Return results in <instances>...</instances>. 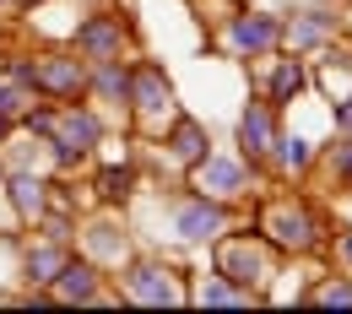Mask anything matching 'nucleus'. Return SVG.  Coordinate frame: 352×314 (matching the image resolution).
I'll return each mask as SVG.
<instances>
[{
    "label": "nucleus",
    "mask_w": 352,
    "mask_h": 314,
    "mask_svg": "<svg viewBox=\"0 0 352 314\" xmlns=\"http://www.w3.org/2000/svg\"><path fill=\"white\" fill-rule=\"evenodd\" d=\"M114 282H120L114 298L135 304V309H184L190 304V287H184L179 266L157 260V255H131L125 266L114 271Z\"/></svg>",
    "instance_id": "f03ea898"
},
{
    "label": "nucleus",
    "mask_w": 352,
    "mask_h": 314,
    "mask_svg": "<svg viewBox=\"0 0 352 314\" xmlns=\"http://www.w3.org/2000/svg\"><path fill=\"white\" fill-rule=\"evenodd\" d=\"M76 238H82L87 260H92V266H103V271H120L125 260H131V238H125V223L114 217V206H103V217H92Z\"/></svg>",
    "instance_id": "4468645a"
},
{
    "label": "nucleus",
    "mask_w": 352,
    "mask_h": 314,
    "mask_svg": "<svg viewBox=\"0 0 352 314\" xmlns=\"http://www.w3.org/2000/svg\"><path fill=\"white\" fill-rule=\"evenodd\" d=\"M103 135H109V120L92 109V103H60L54 109V131H49V157H54V168L60 174H71V168H82L98 157V146H103Z\"/></svg>",
    "instance_id": "20e7f679"
},
{
    "label": "nucleus",
    "mask_w": 352,
    "mask_h": 314,
    "mask_svg": "<svg viewBox=\"0 0 352 314\" xmlns=\"http://www.w3.org/2000/svg\"><path fill=\"white\" fill-rule=\"evenodd\" d=\"M11 135H16V120H6V114H0V146H6Z\"/></svg>",
    "instance_id": "cd10ccee"
},
{
    "label": "nucleus",
    "mask_w": 352,
    "mask_h": 314,
    "mask_svg": "<svg viewBox=\"0 0 352 314\" xmlns=\"http://www.w3.org/2000/svg\"><path fill=\"white\" fill-rule=\"evenodd\" d=\"M6 5H11V0H0V11H6Z\"/></svg>",
    "instance_id": "7c9ffc66"
},
{
    "label": "nucleus",
    "mask_w": 352,
    "mask_h": 314,
    "mask_svg": "<svg viewBox=\"0 0 352 314\" xmlns=\"http://www.w3.org/2000/svg\"><path fill=\"white\" fill-rule=\"evenodd\" d=\"M233 227V206L228 201H212V195H179L174 201V238L179 244H212Z\"/></svg>",
    "instance_id": "1a4fd4ad"
},
{
    "label": "nucleus",
    "mask_w": 352,
    "mask_h": 314,
    "mask_svg": "<svg viewBox=\"0 0 352 314\" xmlns=\"http://www.w3.org/2000/svg\"><path fill=\"white\" fill-rule=\"evenodd\" d=\"M71 49L82 54V60H125L135 49V22L125 11H92L76 22V33H71Z\"/></svg>",
    "instance_id": "0eeeda50"
},
{
    "label": "nucleus",
    "mask_w": 352,
    "mask_h": 314,
    "mask_svg": "<svg viewBox=\"0 0 352 314\" xmlns=\"http://www.w3.org/2000/svg\"><path fill=\"white\" fill-rule=\"evenodd\" d=\"M336 38H342V16L331 5H309V11L282 16V49H293V54H320Z\"/></svg>",
    "instance_id": "ddd939ff"
},
{
    "label": "nucleus",
    "mask_w": 352,
    "mask_h": 314,
    "mask_svg": "<svg viewBox=\"0 0 352 314\" xmlns=\"http://www.w3.org/2000/svg\"><path fill=\"white\" fill-rule=\"evenodd\" d=\"M336 135H352V92L336 98Z\"/></svg>",
    "instance_id": "bb28decb"
},
{
    "label": "nucleus",
    "mask_w": 352,
    "mask_h": 314,
    "mask_svg": "<svg viewBox=\"0 0 352 314\" xmlns=\"http://www.w3.org/2000/svg\"><path fill=\"white\" fill-rule=\"evenodd\" d=\"M28 103H33V92H28V87H16V82H0V114H6V120H16Z\"/></svg>",
    "instance_id": "393cba45"
},
{
    "label": "nucleus",
    "mask_w": 352,
    "mask_h": 314,
    "mask_svg": "<svg viewBox=\"0 0 352 314\" xmlns=\"http://www.w3.org/2000/svg\"><path fill=\"white\" fill-rule=\"evenodd\" d=\"M0 195L11 201V217H16L22 227H33V223L49 212V201H54L49 179H44V174H33V168H11V174H6V184H0Z\"/></svg>",
    "instance_id": "dca6fc26"
},
{
    "label": "nucleus",
    "mask_w": 352,
    "mask_h": 314,
    "mask_svg": "<svg viewBox=\"0 0 352 314\" xmlns=\"http://www.w3.org/2000/svg\"><path fill=\"white\" fill-rule=\"evenodd\" d=\"M0 184H6V168H0Z\"/></svg>",
    "instance_id": "2f4dec72"
},
{
    "label": "nucleus",
    "mask_w": 352,
    "mask_h": 314,
    "mask_svg": "<svg viewBox=\"0 0 352 314\" xmlns=\"http://www.w3.org/2000/svg\"><path fill=\"white\" fill-rule=\"evenodd\" d=\"M163 152L174 157L179 168H195V163L212 152V135H206V125H201L195 114H174V120L163 125Z\"/></svg>",
    "instance_id": "f3484780"
},
{
    "label": "nucleus",
    "mask_w": 352,
    "mask_h": 314,
    "mask_svg": "<svg viewBox=\"0 0 352 314\" xmlns=\"http://www.w3.org/2000/svg\"><path fill=\"white\" fill-rule=\"evenodd\" d=\"M325 244H331L336 266H342V271H352V227H342V233H336V238H325Z\"/></svg>",
    "instance_id": "a878e982"
},
{
    "label": "nucleus",
    "mask_w": 352,
    "mask_h": 314,
    "mask_svg": "<svg viewBox=\"0 0 352 314\" xmlns=\"http://www.w3.org/2000/svg\"><path fill=\"white\" fill-rule=\"evenodd\" d=\"M125 114H135L146 131H163L179 114L174 82H168V71L157 60H131V103H125Z\"/></svg>",
    "instance_id": "423d86ee"
},
{
    "label": "nucleus",
    "mask_w": 352,
    "mask_h": 314,
    "mask_svg": "<svg viewBox=\"0 0 352 314\" xmlns=\"http://www.w3.org/2000/svg\"><path fill=\"white\" fill-rule=\"evenodd\" d=\"M87 98L125 109L131 103V60H92L87 65Z\"/></svg>",
    "instance_id": "6ab92c4d"
},
{
    "label": "nucleus",
    "mask_w": 352,
    "mask_h": 314,
    "mask_svg": "<svg viewBox=\"0 0 352 314\" xmlns=\"http://www.w3.org/2000/svg\"><path fill=\"white\" fill-rule=\"evenodd\" d=\"M190 304H201V309H250V304H261L250 287H239V282H228V276H206L195 293H190Z\"/></svg>",
    "instance_id": "4be33fe9"
},
{
    "label": "nucleus",
    "mask_w": 352,
    "mask_h": 314,
    "mask_svg": "<svg viewBox=\"0 0 352 314\" xmlns=\"http://www.w3.org/2000/svg\"><path fill=\"white\" fill-rule=\"evenodd\" d=\"M222 49L239 60H265L271 49H282V16L276 11H233L222 16Z\"/></svg>",
    "instance_id": "6e6552de"
},
{
    "label": "nucleus",
    "mask_w": 352,
    "mask_h": 314,
    "mask_svg": "<svg viewBox=\"0 0 352 314\" xmlns=\"http://www.w3.org/2000/svg\"><path fill=\"white\" fill-rule=\"evenodd\" d=\"M309 304L314 309H352V276H320L309 287Z\"/></svg>",
    "instance_id": "5701e85b"
},
{
    "label": "nucleus",
    "mask_w": 352,
    "mask_h": 314,
    "mask_svg": "<svg viewBox=\"0 0 352 314\" xmlns=\"http://www.w3.org/2000/svg\"><path fill=\"white\" fill-rule=\"evenodd\" d=\"M255 233H261L276 255H320L325 238H331V227H325V217H320V206H314L309 195H298V190L265 195L261 212H255Z\"/></svg>",
    "instance_id": "f257e3e1"
},
{
    "label": "nucleus",
    "mask_w": 352,
    "mask_h": 314,
    "mask_svg": "<svg viewBox=\"0 0 352 314\" xmlns=\"http://www.w3.org/2000/svg\"><path fill=\"white\" fill-rule=\"evenodd\" d=\"M342 27H347V33H352V16H342Z\"/></svg>",
    "instance_id": "c756f323"
},
{
    "label": "nucleus",
    "mask_w": 352,
    "mask_h": 314,
    "mask_svg": "<svg viewBox=\"0 0 352 314\" xmlns=\"http://www.w3.org/2000/svg\"><path fill=\"white\" fill-rule=\"evenodd\" d=\"M212 271L228 276V282H239V287H250L255 298H265V287H271V276H276V249L265 244L255 227H244V233H222L212 238Z\"/></svg>",
    "instance_id": "7ed1b4c3"
},
{
    "label": "nucleus",
    "mask_w": 352,
    "mask_h": 314,
    "mask_svg": "<svg viewBox=\"0 0 352 314\" xmlns=\"http://www.w3.org/2000/svg\"><path fill=\"white\" fill-rule=\"evenodd\" d=\"M314 141L309 135H287V131H276V146H271V157H265V168L276 174V179H304L309 168H314Z\"/></svg>",
    "instance_id": "aec40b11"
},
{
    "label": "nucleus",
    "mask_w": 352,
    "mask_h": 314,
    "mask_svg": "<svg viewBox=\"0 0 352 314\" xmlns=\"http://www.w3.org/2000/svg\"><path fill=\"white\" fill-rule=\"evenodd\" d=\"M103 282H109V271L92 266L87 255H76V249H71V255H65V266H60V276L49 282V304H120Z\"/></svg>",
    "instance_id": "9d476101"
},
{
    "label": "nucleus",
    "mask_w": 352,
    "mask_h": 314,
    "mask_svg": "<svg viewBox=\"0 0 352 314\" xmlns=\"http://www.w3.org/2000/svg\"><path fill=\"white\" fill-rule=\"evenodd\" d=\"M265 168H255L250 157H228V152H206L195 168H184V179L195 195H212V201H228V206H239L244 195H255V179H261Z\"/></svg>",
    "instance_id": "39448f33"
},
{
    "label": "nucleus",
    "mask_w": 352,
    "mask_h": 314,
    "mask_svg": "<svg viewBox=\"0 0 352 314\" xmlns=\"http://www.w3.org/2000/svg\"><path fill=\"white\" fill-rule=\"evenodd\" d=\"M276 131H282V109H271L265 98H250L239 109V125H233V141H239V157H250L255 168H265L271 146H276Z\"/></svg>",
    "instance_id": "f8f14e48"
},
{
    "label": "nucleus",
    "mask_w": 352,
    "mask_h": 314,
    "mask_svg": "<svg viewBox=\"0 0 352 314\" xmlns=\"http://www.w3.org/2000/svg\"><path fill=\"white\" fill-rule=\"evenodd\" d=\"M265 60H271V71H265V82H261V98L271 103V109H282V114H287V109H293V98L309 87V60H304V54H293V49H287V54H276V49H271Z\"/></svg>",
    "instance_id": "2eb2a0df"
},
{
    "label": "nucleus",
    "mask_w": 352,
    "mask_h": 314,
    "mask_svg": "<svg viewBox=\"0 0 352 314\" xmlns=\"http://www.w3.org/2000/svg\"><path fill=\"white\" fill-rule=\"evenodd\" d=\"M33 60H38V98H49V103L87 98V60L76 49H49V54H33Z\"/></svg>",
    "instance_id": "9b49d317"
},
{
    "label": "nucleus",
    "mask_w": 352,
    "mask_h": 314,
    "mask_svg": "<svg viewBox=\"0 0 352 314\" xmlns=\"http://www.w3.org/2000/svg\"><path fill=\"white\" fill-rule=\"evenodd\" d=\"M11 5H16V11H33V5H44V0H11Z\"/></svg>",
    "instance_id": "c85d7f7f"
},
{
    "label": "nucleus",
    "mask_w": 352,
    "mask_h": 314,
    "mask_svg": "<svg viewBox=\"0 0 352 314\" xmlns=\"http://www.w3.org/2000/svg\"><path fill=\"white\" fill-rule=\"evenodd\" d=\"M135 184H141V168H135L131 157L125 163H103L92 174V195H98V206H125L135 195Z\"/></svg>",
    "instance_id": "412c9836"
},
{
    "label": "nucleus",
    "mask_w": 352,
    "mask_h": 314,
    "mask_svg": "<svg viewBox=\"0 0 352 314\" xmlns=\"http://www.w3.org/2000/svg\"><path fill=\"white\" fill-rule=\"evenodd\" d=\"M314 163H325V174H331L336 184H352V135L331 141V146H325V152H320Z\"/></svg>",
    "instance_id": "b1692460"
},
{
    "label": "nucleus",
    "mask_w": 352,
    "mask_h": 314,
    "mask_svg": "<svg viewBox=\"0 0 352 314\" xmlns=\"http://www.w3.org/2000/svg\"><path fill=\"white\" fill-rule=\"evenodd\" d=\"M65 255H71V244H60V238H33L28 244V255H22V282H28V293H49V282L60 276L65 266Z\"/></svg>",
    "instance_id": "a211bd4d"
}]
</instances>
